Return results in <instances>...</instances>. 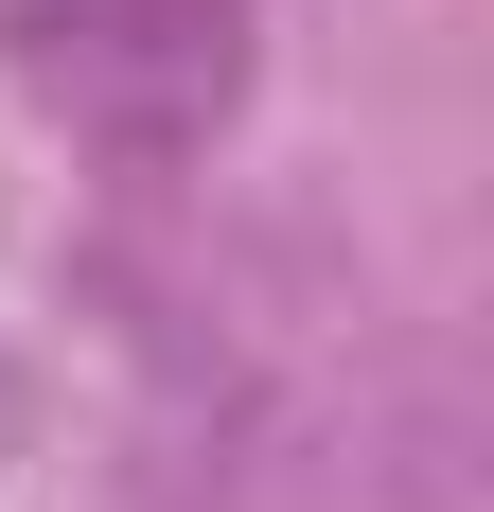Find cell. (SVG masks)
Wrapping results in <instances>:
<instances>
[{"label":"cell","instance_id":"1","mask_svg":"<svg viewBox=\"0 0 494 512\" xmlns=\"http://www.w3.org/2000/svg\"><path fill=\"white\" fill-rule=\"evenodd\" d=\"M0 71L106 159H212L265 36L247 0H0Z\"/></svg>","mask_w":494,"mask_h":512}]
</instances>
